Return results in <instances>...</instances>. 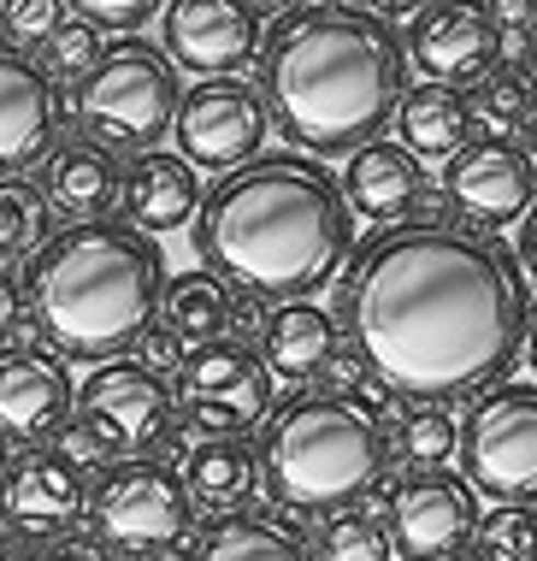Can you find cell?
Wrapping results in <instances>:
<instances>
[{
	"mask_svg": "<svg viewBox=\"0 0 537 561\" xmlns=\"http://www.w3.org/2000/svg\"><path fill=\"white\" fill-rule=\"evenodd\" d=\"M59 130V89L42 78V66L30 54H12L0 42V172L48 154Z\"/></svg>",
	"mask_w": 537,
	"mask_h": 561,
	"instance_id": "ac0fdd59",
	"label": "cell"
},
{
	"mask_svg": "<svg viewBox=\"0 0 537 561\" xmlns=\"http://www.w3.org/2000/svg\"><path fill=\"white\" fill-rule=\"evenodd\" d=\"M77 402L95 426L113 437L118 449H130L142 461V449L172 437V385L160 373H148L142 360H106L77 385Z\"/></svg>",
	"mask_w": 537,
	"mask_h": 561,
	"instance_id": "4fadbf2b",
	"label": "cell"
},
{
	"mask_svg": "<svg viewBox=\"0 0 537 561\" xmlns=\"http://www.w3.org/2000/svg\"><path fill=\"white\" fill-rule=\"evenodd\" d=\"M183 107L178 66L148 42H118L101 54V66L71 89V118L83 142L106 154H153L160 136H172Z\"/></svg>",
	"mask_w": 537,
	"mask_h": 561,
	"instance_id": "8992f818",
	"label": "cell"
},
{
	"mask_svg": "<svg viewBox=\"0 0 537 561\" xmlns=\"http://www.w3.org/2000/svg\"><path fill=\"white\" fill-rule=\"evenodd\" d=\"M443 190L472 225L502 231V225H526V214L537 207V165L526 160V148L484 136L443 165Z\"/></svg>",
	"mask_w": 537,
	"mask_h": 561,
	"instance_id": "5bb4252c",
	"label": "cell"
},
{
	"mask_svg": "<svg viewBox=\"0 0 537 561\" xmlns=\"http://www.w3.org/2000/svg\"><path fill=\"white\" fill-rule=\"evenodd\" d=\"M384 467H390V437L378 414L325 390L284 402V414H272L260 432V484L284 508L343 514L384 479Z\"/></svg>",
	"mask_w": 537,
	"mask_h": 561,
	"instance_id": "5b68a950",
	"label": "cell"
},
{
	"mask_svg": "<svg viewBox=\"0 0 537 561\" xmlns=\"http://www.w3.org/2000/svg\"><path fill=\"white\" fill-rule=\"evenodd\" d=\"M202 178L183 154H136L125 165V184H118V214H125L130 231L142 237H165V231H183L190 219H202Z\"/></svg>",
	"mask_w": 537,
	"mask_h": 561,
	"instance_id": "d6986e66",
	"label": "cell"
},
{
	"mask_svg": "<svg viewBox=\"0 0 537 561\" xmlns=\"http://www.w3.org/2000/svg\"><path fill=\"white\" fill-rule=\"evenodd\" d=\"M425 165L408 154L402 142H373V148H361V154H349L343 165V195H349V207L366 219H378V231L384 225H408V214L425 202Z\"/></svg>",
	"mask_w": 537,
	"mask_h": 561,
	"instance_id": "ffe728a7",
	"label": "cell"
},
{
	"mask_svg": "<svg viewBox=\"0 0 537 561\" xmlns=\"http://www.w3.org/2000/svg\"><path fill=\"white\" fill-rule=\"evenodd\" d=\"M336 355V320L319 301H284L266 325H260V367L278 378H313Z\"/></svg>",
	"mask_w": 537,
	"mask_h": 561,
	"instance_id": "44dd1931",
	"label": "cell"
},
{
	"mask_svg": "<svg viewBox=\"0 0 537 561\" xmlns=\"http://www.w3.org/2000/svg\"><path fill=\"white\" fill-rule=\"evenodd\" d=\"M532 66H537V30H532Z\"/></svg>",
	"mask_w": 537,
	"mask_h": 561,
	"instance_id": "f6af8a7d",
	"label": "cell"
},
{
	"mask_svg": "<svg viewBox=\"0 0 537 561\" xmlns=\"http://www.w3.org/2000/svg\"><path fill=\"white\" fill-rule=\"evenodd\" d=\"M408 59L425 71V83H484L496 71V54H502V30L490 24L484 7H420L408 12Z\"/></svg>",
	"mask_w": 537,
	"mask_h": 561,
	"instance_id": "9a60e30c",
	"label": "cell"
},
{
	"mask_svg": "<svg viewBox=\"0 0 537 561\" xmlns=\"http://www.w3.org/2000/svg\"><path fill=\"white\" fill-rule=\"evenodd\" d=\"M266 12L249 0H172L160 12L165 24V59L190 66L195 78H230L260 54L266 42Z\"/></svg>",
	"mask_w": 537,
	"mask_h": 561,
	"instance_id": "7c38bea8",
	"label": "cell"
},
{
	"mask_svg": "<svg viewBox=\"0 0 537 561\" xmlns=\"http://www.w3.org/2000/svg\"><path fill=\"white\" fill-rule=\"evenodd\" d=\"M178 397L207 437H242L266 414L272 373L242 337H219L207 348H190V360L178 367Z\"/></svg>",
	"mask_w": 537,
	"mask_h": 561,
	"instance_id": "30bf717a",
	"label": "cell"
},
{
	"mask_svg": "<svg viewBox=\"0 0 537 561\" xmlns=\"http://www.w3.org/2000/svg\"><path fill=\"white\" fill-rule=\"evenodd\" d=\"M526 360H532V373H537V325H532V343H526Z\"/></svg>",
	"mask_w": 537,
	"mask_h": 561,
	"instance_id": "ee69618b",
	"label": "cell"
},
{
	"mask_svg": "<svg viewBox=\"0 0 537 561\" xmlns=\"http://www.w3.org/2000/svg\"><path fill=\"white\" fill-rule=\"evenodd\" d=\"M460 479L502 508H537V378L496 385L460 420Z\"/></svg>",
	"mask_w": 537,
	"mask_h": 561,
	"instance_id": "52a82bcc",
	"label": "cell"
},
{
	"mask_svg": "<svg viewBox=\"0 0 537 561\" xmlns=\"http://www.w3.org/2000/svg\"><path fill=\"white\" fill-rule=\"evenodd\" d=\"M19 320H24V284L0 266V343L12 337V325H19Z\"/></svg>",
	"mask_w": 537,
	"mask_h": 561,
	"instance_id": "74e56055",
	"label": "cell"
},
{
	"mask_svg": "<svg viewBox=\"0 0 537 561\" xmlns=\"http://www.w3.org/2000/svg\"><path fill=\"white\" fill-rule=\"evenodd\" d=\"M59 455H66V461L77 467V473H83V467L113 461L118 444H113V437H106V432H101L89 414H77V420H66V432H59Z\"/></svg>",
	"mask_w": 537,
	"mask_h": 561,
	"instance_id": "e575fe53",
	"label": "cell"
},
{
	"mask_svg": "<svg viewBox=\"0 0 537 561\" xmlns=\"http://www.w3.org/2000/svg\"><path fill=\"white\" fill-rule=\"evenodd\" d=\"M479 520V491L460 473H413L390 491V543L402 561H460Z\"/></svg>",
	"mask_w": 537,
	"mask_h": 561,
	"instance_id": "8fae6325",
	"label": "cell"
},
{
	"mask_svg": "<svg viewBox=\"0 0 537 561\" xmlns=\"http://www.w3.org/2000/svg\"><path fill=\"white\" fill-rule=\"evenodd\" d=\"M190 491L172 467L160 461H118L106 467L95 496H89V520L106 550L130 556V561H153L165 550H178L183 533H190Z\"/></svg>",
	"mask_w": 537,
	"mask_h": 561,
	"instance_id": "ba28073f",
	"label": "cell"
},
{
	"mask_svg": "<svg viewBox=\"0 0 537 561\" xmlns=\"http://www.w3.org/2000/svg\"><path fill=\"white\" fill-rule=\"evenodd\" d=\"M178 479L190 491V503L219 508V520H225V514H242V503L260 491V455L242 437H202V444L183 455Z\"/></svg>",
	"mask_w": 537,
	"mask_h": 561,
	"instance_id": "7402d4cb",
	"label": "cell"
},
{
	"mask_svg": "<svg viewBox=\"0 0 537 561\" xmlns=\"http://www.w3.org/2000/svg\"><path fill=\"white\" fill-rule=\"evenodd\" d=\"M160 325L172 331L178 343H190V348L219 343L225 325H230V290H225V278H213V272H178V278L165 284Z\"/></svg>",
	"mask_w": 537,
	"mask_h": 561,
	"instance_id": "d4e9b609",
	"label": "cell"
},
{
	"mask_svg": "<svg viewBox=\"0 0 537 561\" xmlns=\"http://www.w3.org/2000/svg\"><path fill=\"white\" fill-rule=\"evenodd\" d=\"M396 444H402V455L420 473H443V461L449 455H460V426H455V414L449 408H437V402H413L408 414H402V432H396Z\"/></svg>",
	"mask_w": 537,
	"mask_h": 561,
	"instance_id": "f1b7e54d",
	"label": "cell"
},
{
	"mask_svg": "<svg viewBox=\"0 0 537 561\" xmlns=\"http://www.w3.org/2000/svg\"><path fill=\"white\" fill-rule=\"evenodd\" d=\"M343 325L373 378L413 402H479L532 343V278L472 225L408 219L355 242Z\"/></svg>",
	"mask_w": 537,
	"mask_h": 561,
	"instance_id": "6da1fadb",
	"label": "cell"
},
{
	"mask_svg": "<svg viewBox=\"0 0 537 561\" xmlns=\"http://www.w3.org/2000/svg\"><path fill=\"white\" fill-rule=\"evenodd\" d=\"M490 12V24H509V30H537V7L532 0H496V7H484Z\"/></svg>",
	"mask_w": 537,
	"mask_h": 561,
	"instance_id": "f35d334b",
	"label": "cell"
},
{
	"mask_svg": "<svg viewBox=\"0 0 537 561\" xmlns=\"http://www.w3.org/2000/svg\"><path fill=\"white\" fill-rule=\"evenodd\" d=\"M526 160L537 165V118H532V125H526Z\"/></svg>",
	"mask_w": 537,
	"mask_h": 561,
	"instance_id": "7bdbcfd3",
	"label": "cell"
},
{
	"mask_svg": "<svg viewBox=\"0 0 537 561\" xmlns=\"http://www.w3.org/2000/svg\"><path fill=\"white\" fill-rule=\"evenodd\" d=\"M396 543H390V520L366 508H343L319 526V561H390Z\"/></svg>",
	"mask_w": 537,
	"mask_h": 561,
	"instance_id": "f546056e",
	"label": "cell"
},
{
	"mask_svg": "<svg viewBox=\"0 0 537 561\" xmlns=\"http://www.w3.org/2000/svg\"><path fill=\"white\" fill-rule=\"evenodd\" d=\"M66 12L71 7H59V0H0V36H7L12 54L42 48V42L66 24Z\"/></svg>",
	"mask_w": 537,
	"mask_h": 561,
	"instance_id": "d6a6232c",
	"label": "cell"
},
{
	"mask_svg": "<svg viewBox=\"0 0 537 561\" xmlns=\"http://www.w3.org/2000/svg\"><path fill=\"white\" fill-rule=\"evenodd\" d=\"M472 550L479 561H537V508H490Z\"/></svg>",
	"mask_w": 537,
	"mask_h": 561,
	"instance_id": "1f68e13d",
	"label": "cell"
},
{
	"mask_svg": "<svg viewBox=\"0 0 537 561\" xmlns=\"http://www.w3.org/2000/svg\"><path fill=\"white\" fill-rule=\"evenodd\" d=\"M165 284L172 278H165V254L153 237L113 219L66 225L30 254L24 313L59 355L106 367L142 343V331H153Z\"/></svg>",
	"mask_w": 537,
	"mask_h": 561,
	"instance_id": "277c9868",
	"label": "cell"
},
{
	"mask_svg": "<svg viewBox=\"0 0 537 561\" xmlns=\"http://www.w3.org/2000/svg\"><path fill=\"white\" fill-rule=\"evenodd\" d=\"M272 118H266V101L260 89H249L242 78H202L183 95L178 107V154L190 165H207V172L230 178L237 165L260 160V142H266Z\"/></svg>",
	"mask_w": 537,
	"mask_h": 561,
	"instance_id": "9c48e42d",
	"label": "cell"
},
{
	"mask_svg": "<svg viewBox=\"0 0 537 561\" xmlns=\"http://www.w3.org/2000/svg\"><path fill=\"white\" fill-rule=\"evenodd\" d=\"M460 561H467V556H460Z\"/></svg>",
	"mask_w": 537,
	"mask_h": 561,
	"instance_id": "c3c4849f",
	"label": "cell"
},
{
	"mask_svg": "<svg viewBox=\"0 0 537 561\" xmlns=\"http://www.w3.org/2000/svg\"><path fill=\"white\" fill-rule=\"evenodd\" d=\"M519 266H526V278L537 290V207L526 214V225H519Z\"/></svg>",
	"mask_w": 537,
	"mask_h": 561,
	"instance_id": "60d3db41",
	"label": "cell"
},
{
	"mask_svg": "<svg viewBox=\"0 0 537 561\" xmlns=\"http://www.w3.org/2000/svg\"><path fill=\"white\" fill-rule=\"evenodd\" d=\"M402 148L408 154H425V160H455L467 148V130H472V101L449 83H420L402 95Z\"/></svg>",
	"mask_w": 537,
	"mask_h": 561,
	"instance_id": "cb8c5ba5",
	"label": "cell"
},
{
	"mask_svg": "<svg viewBox=\"0 0 537 561\" xmlns=\"http://www.w3.org/2000/svg\"><path fill=\"white\" fill-rule=\"evenodd\" d=\"M0 479H7V467H0Z\"/></svg>",
	"mask_w": 537,
	"mask_h": 561,
	"instance_id": "7dc6e473",
	"label": "cell"
},
{
	"mask_svg": "<svg viewBox=\"0 0 537 561\" xmlns=\"http://www.w3.org/2000/svg\"><path fill=\"white\" fill-rule=\"evenodd\" d=\"M136 348H142V367H148V373H160V378H165V373H178L183 360H190V355H183V343H178L165 325L142 331V343H136Z\"/></svg>",
	"mask_w": 537,
	"mask_h": 561,
	"instance_id": "8d00e7d4",
	"label": "cell"
},
{
	"mask_svg": "<svg viewBox=\"0 0 537 561\" xmlns=\"http://www.w3.org/2000/svg\"><path fill=\"white\" fill-rule=\"evenodd\" d=\"M190 561H313L278 520H260V514H225L195 538Z\"/></svg>",
	"mask_w": 537,
	"mask_h": 561,
	"instance_id": "484cf974",
	"label": "cell"
},
{
	"mask_svg": "<svg viewBox=\"0 0 537 561\" xmlns=\"http://www.w3.org/2000/svg\"><path fill=\"white\" fill-rule=\"evenodd\" d=\"M77 385L66 360L48 348H0V437L7 444H42L71 420Z\"/></svg>",
	"mask_w": 537,
	"mask_h": 561,
	"instance_id": "2e32d148",
	"label": "cell"
},
{
	"mask_svg": "<svg viewBox=\"0 0 537 561\" xmlns=\"http://www.w3.org/2000/svg\"><path fill=\"white\" fill-rule=\"evenodd\" d=\"M165 7H153V0H77L71 19H83L89 30H118V36H130V30H142L148 19H160Z\"/></svg>",
	"mask_w": 537,
	"mask_h": 561,
	"instance_id": "836d02e7",
	"label": "cell"
},
{
	"mask_svg": "<svg viewBox=\"0 0 537 561\" xmlns=\"http://www.w3.org/2000/svg\"><path fill=\"white\" fill-rule=\"evenodd\" d=\"M0 561H7V538H0Z\"/></svg>",
	"mask_w": 537,
	"mask_h": 561,
	"instance_id": "bcb514c9",
	"label": "cell"
},
{
	"mask_svg": "<svg viewBox=\"0 0 537 561\" xmlns=\"http://www.w3.org/2000/svg\"><path fill=\"white\" fill-rule=\"evenodd\" d=\"M36 66H42V78H48L54 89H59V83H83L89 71L101 66V36H95L83 19H66V24H59L54 36L36 48Z\"/></svg>",
	"mask_w": 537,
	"mask_h": 561,
	"instance_id": "4dcf8cb0",
	"label": "cell"
},
{
	"mask_svg": "<svg viewBox=\"0 0 537 561\" xmlns=\"http://www.w3.org/2000/svg\"><path fill=\"white\" fill-rule=\"evenodd\" d=\"M230 325L254 331V296H230Z\"/></svg>",
	"mask_w": 537,
	"mask_h": 561,
	"instance_id": "b9f144b4",
	"label": "cell"
},
{
	"mask_svg": "<svg viewBox=\"0 0 537 561\" xmlns=\"http://www.w3.org/2000/svg\"><path fill=\"white\" fill-rule=\"evenodd\" d=\"M472 118L490 130V142H509L514 130H526L537 118L532 78H526V71H514V66H496L479 89H472Z\"/></svg>",
	"mask_w": 537,
	"mask_h": 561,
	"instance_id": "4316f807",
	"label": "cell"
},
{
	"mask_svg": "<svg viewBox=\"0 0 537 561\" xmlns=\"http://www.w3.org/2000/svg\"><path fill=\"white\" fill-rule=\"evenodd\" d=\"M89 508L83 473L66 455H24L0 479V520L19 538H59Z\"/></svg>",
	"mask_w": 537,
	"mask_h": 561,
	"instance_id": "e0dca14e",
	"label": "cell"
},
{
	"mask_svg": "<svg viewBox=\"0 0 537 561\" xmlns=\"http://www.w3.org/2000/svg\"><path fill=\"white\" fill-rule=\"evenodd\" d=\"M195 249L242 296L301 301L355 261V207L319 160L260 154L207 190Z\"/></svg>",
	"mask_w": 537,
	"mask_h": 561,
	"instance_id": "3957f363",
	"label": "cell"
},
{
	"mask_svg": "<svg viewBox=\"0 0 537 561\" xmlns=\"http://www.w3.org/2000/svg\"><path fill=\"white\" fill-rule=\"evenodd\" d=\"M42 561H106V556H101V543H89V538H54Z\"/></svg>",
	"mask_w": 537,
	"mask_h": 561,
	"instance_id": "ab89813d",
	"label": "cell"
},
{
	"mask_svg": "<svg viewBox=\"0 0 537 561\" xmlns=\"http://www.w3.org/2000/svg\"><path fill=\"white\" fill-rule=\"evenodd\" d=\"M373 378V367L355 355V348H336L331 355V367H325V397H349V402H361V385Z\"/></svg>",
	"mask_w": 537,
	"mask_h": 561,
	"instance_id": "d590c367",
	"label": "cell"
},
{
	"mask_svg": "<svg viewBox=\"0 0 537 561\" xmlns=\"http://www.w3.org/2000/svg\"><path fill=\"white\" fill-rule=\"evenodd\" d=\"M48 242V195L24 178H0V266Z\"/></svg>",
	"mask_w": 537,
	"mask_h": 561,
	"instance_id": "83f0119b",
	"label": "cell"
},
{
	"mask_svg": "<svg viewBox=\"0 0 537 561\" xmlns=\"http://www.w3.org/2000/svg\"><path fill=\"white\" fill-rule=\"evenodd\" d=\"M118 184H125V172L95 142H66L48 160V202L77 225H95L106 207H118Z\"/></svg>",
	"mask_w": 537,
	"mask_h": 561,
	"instance_id": "603a6c76",
	"label": "cell"
},
{
	"mask_svg": "<svg viewBox=\"0 0 537 561\" xmlns=\"http://www.w3.org/2000/svg\"><path fill=\"white\" fill-rule=\"evenodd\" d=\"M408 48L390 19L355 0L278 7L260 42V101L301 154H361L402 113Z\"/></svg>",
	"mask_w": 537,
	"mask_h": 561,
	"instance_id": "7a4b0ae2",
	"label": "cell"
}]
</instances>
